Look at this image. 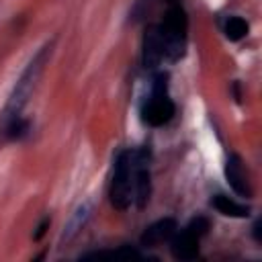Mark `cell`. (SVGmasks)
<instances>
[{
    "instance_id": "cell-1",
    "label": "cell",
    "mask_w": 262,
    "mask_h": 262,
    "mask_svg": "<svg viewBox=\"0 0 262 262\" xmlns=\"http://www.w3.org/2000/svg\"><path fill=\"white\" fill-rule=\"evenodd\" d=\"M186 27H188L186 12L180 6L168 8V12L164 14V20L160 25V33H162V41H164V57L166 59L176 61L184 53Z\"/></svg>"
},
{
    "instance_id": "cell-2",
    "label": "cell",
    "mask_w": 262,
    "mask_h": 262,
    "mask_svg": "<svg viewBox=\"0 0 262 262\" xmlns=\"http://www.w3.org/2000/svg\"><path fill=\"white\" fill-rule=\"evenodd\" d=\"M135 182V151H121L115 164V176L111 184V203L115 209L125 211L133 201Z\"/></svg>"
},
{
    "instance_id": "cell-3",
    "label": "cell",
    "mask_w": 262,
    "mask_h": 262,
    "mask_svg": "<svg viewBox=\"0 0 262 262\" xmlns=\"http://www.w3.org/2000/svg\"><path fill=\"white\" fill-rule=\"evenodd\" d=\"M174 117V102L166 96V92H151L149 100L143 106V121L151 127L166 125Z\"/></svg>"
},
{
    "instance_id": "cell-4",
    "label": "cell",
    "mask_w": 262,
    "mask_h": 262,
    "mask_svg": "<svg viewBox=\"0 0 262 262\" xmlns=\"http://www.w3.org/2000/svg\"><path fill=\"white\" fill-rule=\"evenodd\" d=\"M149 154L145 149L135 151V182H133V199L139 209H143L149 201L151 182H149V166H147Z\"/></svg>"
},
{
    "instance_id": "cell-5",
    "label": "cell",
    "mask_w": 262,
    "mask_h": 262,
    "mask_svg": "<svg viewBox=\"0 0 262 262\" xmlns=\"http://www.w3.org/2000/svg\"><path fill=\"white\" fill-rule=\"evenodd\" d=\"M39 70H41L39 61H33V63H31V68L27 70V74L23 76V80L18 82V86H16V90H14V94H12L10 102H8V108H6V123L18 117V113H20L23 104H25V102H27V98H29L31 86L35 84V78H37Z\"/></svg>"
},
{
    "instance_id": "cell-6",
    "label": "cell",
    "mask_w": 262,
    "mask_h": 262,
    "mask_svg": "<svg viewBox=\"0 0 262 262\" xmlns=\"http://www.w3.org/2000/svg\"><path fill=\"white\" fill-rule=\"evenodd\" d=\"M164 57V41L160 27L151 25L145 29L143 35V66L145 68H158Z\"/></svg>"
},
{
    "instance_id": "cell-7",
    "label": "cell",
    "mask_w": 262,
    "mask_h": 262,
    "mask_svg": "<svg viewBox=\"0 0 262 262\" xmlns=\"http://www.w3.org/2000/svg\"><path fill=\"white\" fill-rule=\"evenodd\" d=\"M170 252L176 260H192L199 254V237L186 227L178 233L174 231V235L170 237Z\"/></svg>"
},
{
    "instance_id": "cell-8",
    "label": "cell",
    "mask_w": 262,
    "mask_h": 262,
    "mask_svg": "<svg viewBox=\"0 0 262 262\" xmlns=\"http://www.w3.org/2000/svg\"><path fill=\"white\" fill-rule=\"evenodd\" d=\"M176 231V221L172 217H166V219H160L156 221L154 225H149L143 233H141V246L145 248H151V246H158V244H164L168 242Z\"/></svg>"
},
{
    "instance_id": "cell-9",
    "label": "cell",
    "mask_w": 262,
    "mask_h": 262,
    "mask_svg": "<svg viewBox=\"0 0 262 262\" xmlns=\"http://www.w3.org/2000/svg\"><path fill=\"white\" fill-rule=\"evenodd\" d=\"M225 178L229 182V186L239 194V196H250V186H248V178L244 174V166H242V160L239 156L231 154L227 158V164H225Z\"/></svg>"
},
{
    "instance_id": "cell-10",
    "label": "cell",
    "mask_w": 262,
    "mask_h": 262,
    "mask_svg": "<svg viewBox=\"0 0 262 262\" xmlns=\"http://www.w3.org/2000/svg\"><path fill=\"white\" fill-rule=\"evenodd\" d=\"M213 207H215L221 215H227V217H248V213H250L248 207L237 205L235 201H231V199L225 196V194L213 196Z\"/></svg>"
},
{
    "instance_id": "cell-11",
    "label": "cell",
    "mask_w": 262,
    "mask_h": 262,
    "mask_svg": "<svg viewBox=\"0 0 262 262\" xmlns=\"http://www.w3.org/2000/svg\"><path fill=\"white\" fill-rule=\"evenodd\" d=\"M84 258H94V260H102V258H115V260H131V258H141V254L129 246L121 248V250H104V252H90Z\"/></svg>"
},
{
    "instance_id": "cell-12",
    "label": "cell",
    "mask_w": 262,
    "mask_h": 262,
    "mask_svg": "<svg viewBox=\"0 0 262 262\" xmlns=\"http://www.w3.org/2000/svg\"><path fill=\"white\" fill-rule=\"evenodd\" d=\"M246 33H248V23L242 16L227 18V23H225V37L229 41H239V39L246 37Z\"/></svg>"
},
{
    "instance_id": "cell-13",
    "label": "cell",
    "mask_w": 262,
    "mask_h": 262,
    "mask_svg": "<svg viewBox=\"0 0 262 262\" xmlns=\"http://www.w3.org/2000/svg\"><path fill=\"white\" fill-rule=\"evenodd\" d=\"M186 229L192 231L196 237H201V235L207 233V229H209V221H207L205 217H196V219H192V221L186 225Z\"/></svg>"
},
{
    "instance_id": "cell-14",
    "label": "cell",
    "mask_w": 262,
    "mask_h": 262,
    "mask_svg": "<svg viewBox=\"0 0 262 262\" xmlns=\"http://www.w3.org/2000/svg\"><path fill=\"white\" fill-rule=\"evenodd\" d=\"M47 223H49V221L45 219V221H43V223L39 225V229H37V233H35V239H39V237L43 235V231H45V227H47Z\"/></svg>"
},
{
    "instance_id": "cell-15",
    "label": "cell",
    "mask_w": 262,
    "mask_h": 262,
    "mask_svg": "<svg viewBox=\"0 0 262 262\" xmlns=\"http://www.w3.org/2000/svg\"><path fill=\"white\" fill-rule=\"evenodd\" d=\"M164 2H174V0H164Z\"/></svg>"
}]
</instances>
